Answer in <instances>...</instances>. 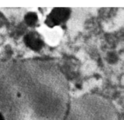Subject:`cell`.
<instances>
[{"label":"cell","mask_w":124,"mask_h":120,"mask_svg":"<svg viewBox=\"0 0 124 120\" xmlns=\"http://www.w3.org/2000/svg\"><path fill=\"white\" fill-rule=\"evenodd\" d=\"M70 15L69 9L67 8H55L49 15L47 19V24L50 26L59 24L67 19Z\"/></svg>","instance_id":"cell-1"},{"label":"cell","mask_w":124,"mask_h":120,"mask_svg":"<svg viewBox=\"0 0 124 120\" xmlns=\"http://www.w3.org/2000/svg\"><path fill=\"white\" fill-rule=\"evenodd\" d=\"M25 42L28 46L35 50H38L42 47V41L35 34L30 33L25 38Z\"/></svg>","instance_id":"cell-2"},{"label":"cell","mask_w":124,"mask_h":120,"mask_svg":"<svg viewBox=\"0 0 124 120\" xmlns=\"http://www.w3.org/2000/svg\"><path fill=\"white\" fill-rule=\"evenodd\" d=\"M36 15L34 13H30L25 16V21L27 23L30 25H33L36 23L38 19Z\"/></svg>","instance_id":"cell-3"},{"label":"cell","mask_w":124,"mask_h":120,"mask_svg":"<svg viewBox=\"0 0 124 120\" xmlns=\"http://www.w3.org/2000/svg\"><path fill=\"white\" fill-rule=\"evenodd\" d=\"M0 120H5L4 118V116H2V115L1 113H0Z\"/></svg>","instance_id":"cell-4"}]
</instances>
